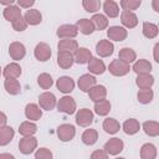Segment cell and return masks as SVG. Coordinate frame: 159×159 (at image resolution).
Here are the masks:
<instances>
[{"label":"cell","instance_id":"obj_4","mask_svg":"<svg viewBox=\"0 0 159 159\" xmlns=\"http://www.w3.org/2000/svg\"><path fill=\"white\" fill-rule=\"evenodd\" d=\"M123 147H124V144H123V140L122 139H119V138H112V139H109L104 144L103 150L108 155H117V154H119L123 150Z\"/></svg>","mask_w":159,"mask_h":159},{"label":"cell","instance_id":"obj_3","mask_svg":"<svg viewBox=\"0 0 159 159\" xmlns=\"http://www.w3.org/2000/svg\"><path fill=\"white\" fill-rule=\"evenodd\" d=\"M57 109H58V112H62L66 114H73L76 111V102L72 97L65 96V97L60 98V101L57 103Z\"/></svg>","mask_w":159,"mask_h":159},{"label":"cell","instance_id":"obj_54","mask_svg":"<svg viewBox=\"0 0 159 159\" xmlns=\"http://www.w3.org/2000/svg\"><path fill=\"white\" fill-rule=\"evenodd\" d=\"M0 73H1V68H0Z\"/></svg>","mask_w":159,"mask_h":159},{"label":"cell","instance_id":"obj_12","mask_svg":"<svg viewBox=\"0 0 159 159\" xmlns=\"http://www.w3.org/2000/svg\"><path fill=\"white\" fill-rule=\"evenodd\" d=\"M77 34H78V30H77L76 25L66 24V25H61L57 29V36L61 37V39H72Z\"/></svg>","mask_w":159,"mask_h":159},{"label":"cell","instance_id":"obj_37","mask_svg":"<svg viewBox=\"0 0 159 159\" xmlns=\"http://www.w3.org/2000/svg\"><path fill=\"white\" fill-rule=\"evenodd\" d=\"M120 125H119V122L114 118H107L104 119L103 122V129L106 133H109V134H114L119 130Z\"/></svg>","mask_w":159,"mask_h":159},{"label":"cell","instance_id":"obj_50","mask_svg":"<svg viewBox=\"0 0 159 159\" xmlns=\"http://www.w3.org/2000/svg\"><path fill=\"white\" fill-rule=\"evenodd\" d=\"M158 50H159V43H157L154 46V60L157 62H159V57H158Z\"/></svg>","mask_w":159,"mask_h":159},{"label":"cell","instance_id":"obj_5","mask_svg":"<svg viewBox=\"0 0 159 159\" xmlns=\"http://www.w3.org/2000/svg\"><path fill=\"white\" fill-rule=\"evenodd\" d=\"M93 122V113L87 108H82L76 113V123L80 127H88Z\"/></svg>","mask_w":159,"mask_h":159},{"label":"cell","instance_id":"obj_8","mask_svg":"<svg viewBox=\"0 0 159 159\" xmlns=\"http://www.w3.org/2000/svg\"><path fill=\"white\" fill-rule=\"evenodd\" d=\"M34 55L39 61L45 62V61L50 60V57H51V47L45 42H39L35 47Z\"/></svg>","mask_w":159,"mask_h":159},{"label":"cell","instance_id":"obj_42","mask_svg":"<svg viewBox=\"0 0 159 159\" xmlns=\"http://www.w3.org/2000/svg\"><path fill=\"white\" fill-rule=\"evenodd\" d=\"M37 83L42 89H48L53 84V81H52V77L48 73H41L37 77Z\"/></svg>","mask_w":159,"mask_h":159},{"label":"cell","instance_id":"obj_1","mask_svg":"<svg viewBox=\"0 0 159 159\" xmlns=\"http://www.w3.org/2000/svg\"><path fill=\"white\" fill-rule=\"evenodd\" d=\"M108 70H109V72H111L113 76H118V77H119V76H125V75L129 72L130 67H129V63H128V62H125V61L118 58V60H113V61L109 63Z\"/></svg>","mask_w":159,"mask_h":159},{"label":"cell","instance_id":"obj_35","mask_svg":"<svg viewBox=\"0 0 159 159\" xmlns=\"http://www.w3.org/2000/svg\"><path fill=\"white\" fill-rule=\"evenodd\" d=\"M157 149L152 143H147L140 148V158L142 159H155Z\"/></svg>","mask_w":159,"mask_h":159},{"label":"cell","instance_id":"obj_22","mask_svg":"<svg viewBox=\"0 0 159 159\" xmlns=\"http://www.w3.org/2000/svg\"><path fill=\"white\" fill-rule=\"evenodd\" d=\"M24 19L26 20L27 25H29V24H30V25H39V24L42 21V15H41V12H40L39 10L31 9V10H27V11H26Z\"/></svg>","mask_w":159,"mask_h":159},{"label":"cell","instance_id":"obj_47","mask_svg":"<svg viewBox=\"0 0 159 159\" xmlns=\"http://www.w3.org/2000/svg\"><path fill=\"white\" fill-rule=\"evenodd\" d=\"M107 157H108V154L104 150H96L91 154L92 159H107Z\"/></svg>","mask_w":159,"mask_h":159},{"label":"cell","instance_id":"obj_23","mask_svg":"<svg viewBox=\"0 0 159 159\" xmlns=\"http://www.w3.org/2000/svg\"><path fill=\"white\" fill-rule=\"evenodd\" d=\"M135 83L139 88H150L154 83V77L150 73H140L138 75Z\"/></svg>","mask_w":159,"mask_h":159},{"label":"cell","instance_id":"obj_15","mask_svg":"<svg viewBox=\"0 0 159 159\" xmlns=\"http://www.w3.org/2000/svg\"><path fill=\"white\" fill-rule=\"evenodd\" d=\"M57 88L62 92V93H70L73 91L75 88V82L71 77L68 76H62L57 80V83H56Z\"/></svg>","mask_w":159,"mask_h":159},{"label":"cell","instance_id":"obj_31","mask_svg":"<svg viewBox=\"0 0 159 159\" xmlns=\"http://www.w3.org/2000/svg\"><path fill=\"white\" fill-rule=\"evenodd\" d=\"M77 26V30H80V32H82L83 35H89L94 31V27H93V24L91 20L88 19H81L77 21L76 24Z\"/></svg>","mask_w":159,"mask_h":159},{"label":"cell","instance_id":"obj_19","mask_svg":"<svg viewBox=\"0 0 159 159\" xmlns=\"http://www.w3.org/2000/svg\"><path fill=\"white\" fill-rule=\"evenodd\" d=\"M25 116L27 119L31 120H39L42 117V111L40 109V107L35 103H29L25 108Z\"/></svg>","mask_w":159,"mask_h":159},{"label":"cell","instance_id":"obj_48","mask_svg":"<svg viewBox=\"0 0 159 159\" xmlns=\"http://www.w3.org/2000/svg\"><path fill=\"white\" fill-rule=\"evenodd\" d=\"M17 2H19V5L21 6V7H31L32 5H34V2H35V0H17Z\"/></svg>","mask_w":159,"mask_h":159},{"label":"cell","instance_id":"obj_49","mask_svg":"<svg viewBox=\"0 0 159 159\" xmlns=\"http://www.w3.org/2000/svg\"><path fill=\"white\" fill-rule=\"evenodd\" d=\"M6 122H7V118H6L5 113L0 112V128L5 127V125H6Z\"/></svg>","mask_w":159,"mask_h":159},{"label":"cell","instance_id":"obj_43","mask_svg":"<svg viewBox=\"0 0 159 159\" xmlns=\"http://www.w3.org/2000/svg\"><path fill=\"white\" fill-rule=\"evenodd\" d=\"M82 6L88 12H96L101 7V0H82Z\"/></svg>","mask_w":159,"mask_h":159},{"label":"cell","instance_id":"obj_21","mask_svg":"<svg viewBox=\"0 0 159 159\" xmlns=\"http://www.w3.org/2000/svg\"><path fill=\"white\" fill-rule=\"evenodd\" d=\"M2 75H4L5 78H17V77H20V75H21V67H20L17 63H15V62L9 63V65L4 68Z\"/></svg>","mask_w":159,"mask_h":159},{"label":"cell","instance_id":"obj_10","mask_svg":"<svg viewBox=\"0 0 159 159\" xmlns=\"http://www.w3.org/2000/svg\"><path fill=\"white\" fill-rule=\"evenodd\" d=\"M127 35H128L127 30L122 26H111L107 30V36L109 37V40L113 41H123L125 40Z\"/></svg>","mask_w":159,"mask_h":159},{"label":"cell","instance_id":"obj_24","mask_svg":"<svg viewBox=\"0 0 159 159\" xmlns=\"http://www.w3.org/2000/svg\"><path fill=\"white\" fill-rule=\"evenodd\" d=\"M4 87L7 93L14 94V96H16L21 92V86L16 78H6L4 82Z\"/></svg>","mask_w":159,"mask_h":159},{"label":"cell","instance_id":"obj_13","mask_svg":"<svg viewBox=\"0 0 159 159\" xmlns=\"http://www.w3.org/2000/svg\"><path fill=\"white\" fill-rule=\"evenodd\" d=\"M114 46L111 41L108 40H101L97 45H96V51L101 57H108L113 53Z\"/></svg>","mask_w":159,"mask_h":159},{"label":"cell","instance_id":"obj_17","mask_svg":"<svg viewBox=\"0 0 159 159\" xmlns=\"http://www.w3.org/2000/svg\"><path fill=\"white\" fill-rule=\"evenodd\" d=\"M73 57H75V62H77V63H80V65H84V63H87V62L91 60L92 53H91V51H89L88 48H86V47H80V48H77V50L75 51Z\"/></svg>","mask_w":159,"mask_h":159},{"label":"cell","instance_id":"obj_18","mask_svg":"<svg viewBox=\"0 0 159 159\" xmlns=\"http://www.w3.org/2000/svg\"><path fill=\"white\" fill-rule=\"evenodd\" d=\"M88 96H89V98H91L92 101L96 102V101H99V99L106 98V96H107V89H106V87L102 86V84H94L92 88H89Z\"/></svg>","mask_w":159,"mask_h":159},{"label":"cell","instance_id":"obj_16","mask_svg":"<svg viewBox=\"0 0 159 159\" xmlns=\"http://www.w3.org/2000/svg\"><path fill=\"white\" fill-rule=\"evenodd\" d=\"M94 84H96V78L92 75H89V73L82 75L78 78V87L83 92H88L89 88H92Z\"/></svg>","mask_w":159,"mask_h":159},{"label":"cell","instance_id":"obj_32","mask_svg":"<svg viewBox=\"0 0 159 159\" xmlns=\"http://www.w3.org/2000/svg\"><path fill=\"white\" fill-rule=\"evenodd\" d=\"M57 47H58V51H70V52H72V51H76L78 48V43H77L76 40L62 39L58 42Z\"/></svg>","mask_w":159,"mask_h":159},{"label":"cell","instance_id":"obj_41","mask_svg":"<svg viewBox=\"0 0 159 159\" xmlns=\"http://www.w3.org/2000/svg\"><path fill=\"white\" fill-rule=\"evenodd\" d=\"M118 56H119L120 60H123V61H125V62H128V63L135 61V58H137V55H135L134 50H132V48H129V47L122 48V50L119 51V55H118Z\"/></svg>","mask_w":159,"mask_h":159},{"label":"cell","instance_id":"obj_7","mask_svg":"<svg viewBox=\"0 0 159 159\" xmlns=\"http://www.w3.org/2000/svg\"><path fill=\"white\" fill-rule=\"evenodd\" d=\"M75 134H76V129L72 124H61L57 128V135L62 142H70L71 139H73Z\"/></svg>","mask_w":159,"mask_h":159},{"label":"cell","instance_id":"obj_52","mask_svg":"<svg viewBox=\"0 0 159 159\" xmlns=\"http://www.w3.org/2000/svg\"><path fill=\"white\" fill-rule=\"evenodd\" d=\"M14 1L15 0H0V4H2V5H11Z\"/></svg>","mask_w":159,"mask_h":159},{"label":"cell","instance_id":"obj_45","mask_svg":"<svg viewBox=\"0 0 159 159\" xmlns=\"http://www.w3.org/2000/svg\"><path fill=\"white\" fill-rule=\"evenodd\" d=\"M11 24H12V29H14L15 31H24V30H26V27H27V22H26V20H25L22 16L17 17V19L14 20Z\"/></svg>","mask_w":159,"mask_h":159},{"label":"cell","instance_id":"obj_39","mask_svg":"<svg viewBox=\"0 0 159 159\" xmlns=\"http://www.w3.org/2000/svg\"><path fill=\"white\" fill-rule=\"evenodd\" d=\"M154 97V93L150 88H140V91L138 92V101L142 104H148L152 102Z\"/></svg>","mask_w":159,"mask_h":159},{"label":"cell","instance_id":"obj_11","mask_svg":"<svg viewBox=\"0 0 159 159\" xmlns=\"http://www.w3.org/2000/svg\"><path fill=\"white\" fill-rule=\"evenodd\" d=\"M9 53L11 56L12 60L15 61H19L21 58H24L25 53H26V50H25V46L21 43V42H11L10 46H9Z\"/></svg>","mask_w":159,"mask_h":159},{"label":"cell","instance_id":"obj_38","mask_svg":"<svg viewBox=\"0 0 159 159\" xmlns=\"http://www.w3.org/2000/svg\"><path fill=\"white\" fill-rule=\"evenodd\" d=\"M37 130V127L32 122H22L19 127V132L21 135H34Z\"/></svg>","mask_w":159,"mask_h":159},{"label":"cell","instance_id":"obj_30","mask_svg":"<svg viewBox=\"0 0 159 159\" xmlns=\"http://www.w3.org/2000/svg\"><path fill=\"white\" fill-rule=\"evenodd\" d=\"M14 134H15V132L11 127L5 125V127L0 128V145H7L12 140Z\"/></svg>","mask_w":159,"mask_h":159},{"label":"cell","instance_id":"obj_9","mask_svg":"<svg viewBox=\"0 0 159 159\" xmlns=\"http://www.w3.org/2000/svg\"><path fill=\"white\" fill-rule=\"evenodd\" d=\"M75 62V57L72 55V52L70 51H58L57 53V65L63 68V70H67L70 68Z\"/></svg>","mask_w":159,"mask_h":159},{"label":"cell","instance_id":"obj_2","mask_svg":"<svg viewBox=\"0 0 159 159\" xmlns=\"http://www.w3.org/2000/svg\"><path fill=\"white\" fill-rule=\"evenodd\" d=\"M37 147V140L36 138H34L32 135H25L22 139H20L19 142V149L22 154L27 155L31 154Z\"/></svg>","mask_w":159,"mask_h":159},{"label":"cell","instance_id":"obj_29","mask_svg":"<svg viewBox=\"0 0 159 159\" xmlns=\"http://www.w3.org/2000/svg\"><path fill=\"white\" fill-rule=\"evenodd\" d=\"M139 128H140V124H139V122H138L137 119H134V118H129V119H127V120L123 123V130H124L125 134H129V135L135 134V133L139 130Z\"/></svg>","mask_w":159,"mask_h":159},{"label":"cell","instance_id":"obj_36","mask_svg":"<svg viewBox=\"0 0 159 159\" xmlns=\"http://www.w3.org/2000/svg\"><path fill=\"white\" fill-rule=\"evenodd\" d=\"M91 21H92V24H93V27H94V30H104L107 26H108V20H107V17L104 16V15H102V14H96V15H93L92 16V19H91Z\"/></svg>","mask_w":159,"mask_h":159},{"label":"cell","instance_id":"obj_46","mask_svg":"<svg viewBox=\"0 0 159 159\" xmlns=\"http://www.w3.org/2000/svg\"><path fill=\"white\" fill-rule=\"evenodd\" d=\"M53 155L51 153L50 149L47 148H40L36 153H35V158L36 159H51Z\"/></svg>","mask_w":159,"mask_h":159},{"label":"cell","instance_id":"obj_28","mask_svg":"<svg viewBox=\"0 0 159 159\" xmlns=\"http://www.w3.org/2000/svg\"><path fill=\"white\" fill-rule=\"evenodd\" d=\"M111 111V103L107 99H99L94 102V112L98 116H107Z\"/></svg>","mask_w":159,"mask_h":159},{"label":"cell","instance_id":"obj_40","mask_svg":"<svg viewBox=\"0 0 159 159\" xmlns=\"http://www.w3.org/2000/svg\"><path fill=\"white\" fill-rule=\"evenodd\" d=\"M143 35L147 39H154L158 35V26L152 22H144L143 24Z\"/></svg>","mask_w":159,"mask_h":159},{"label":"cell","instance_id":"obj_27","mask_svg":"<svg viewBox=\"0 0 159 159\" xmlns=\"http://www.w3.org/2000/svg\"><path fill=\"white\" fill-rule=\"evenodd\" d=\"M133 71L137 73V75H140V73H150L152 71V63L147 60H138L134 65H133Z\"/></svg>","mask_w":159,"mask_h":159},{"label":"cell","instance_id":"obj_44","mask_svg":"<svg viewBox=\"0 0 159 159\" xmlns=\"http://www.w3.org/2000/svg\"><path fill=\"white\" fill-rule=\"evenodd\" d=\"M142 4V0H120V6L124 9V10H129V11H133V10H137Z\"/></svg>","mask_w":159,"mask_h":159},{"label":"cell","instance_id":"obj_6","mask_svg":"<svg viewBox=\"0 0 159 159\" xmlns=\"http://www.w3.org/2000/svg\"><path fill=\"white\" fill-rule=\"evenodd\" d=\"M39 103H40V107L42 109H46V111H51L55 108L56 106V97L53 93L51 92H43L40 94L39 97Z\"/></svg>","mask_w":159,"mask_h":159},{"label":"cell","instance_id":"obj_25","mask_svg":"<svg viewBox=\"0 0 159 159\" xmlns=\"http://www.w3.org/2000/svg\"><path fill=\"white\" fill-rule=\"evenodd\" d=\"M20 16H21V10H20L19 6L7 5V6L5 7V10H4V17H5L7 21H10V22H12L14 20H16V19L20 17Z\"/></svg>","mask_w":159,"mask_h":159},{"label":"cell","instance_id":"obj_53","mask_svg":"<svg viewBox=\"0 0 159 159\" xmlns=\"http://www.w3.org/2000/svg\"><path fill=\"white\" fill-rule=\"evenodd\" d=\"M0 158H10V159H14V155L12 154H9V153H5V154H0Z\"/></svg>","mask_w":159,"mask_h":159},{"label":"cell","instance_id":"obj_33","mask_svg":"<svg viewBox=\"0 0 159 159\" xmlns=\"http://www.w3.org/2000/svg\"><path fill=\"white\" fill-rule=\"evenodd\" d=\"M143 129L149 137L159 135V123L155 120H147L143 123Z\"/></svg>","mask_w":159,"mask_h":159},{"label":"cell","instance_id":"obj_20","mask_svg":"<svg viewBox=\"0 0 159 159\" xmlns=\"http://www.w3.org/2000/svg\"><path fill=\"white\" fill-rule=\"evenodd\" d=\"M88 70L94 75H102L106 71V66L102 60L97 57H91V60L88 61Z\"/></svg>","mask_w":159,"mask_h":159},{"label":"cell","instance_id":"obj_51","mask_svg":"<svg viewBox=\"0 0 159 159\" xmlns=\"http://www.w3.org/2000/svg\"><path fill=\"white\" fill-rule=\"evenodd\" d=\"M158 2H159V0H153V9H154V11H159V6H158Z\"/></svg>","mask_w":159,"mask_h":159},{"label":"cell","instance_id":"obj_26","mask_svg":"<svg viewBox=\"0 0 159 159\" xmlns=\"http://www.w3.org/2000/svg\"><path fill=\"white\" fill-rule=\"evenodd\" d=\"M103 10L109 17H117L119 15V6L113 0H106L103 4Z\"/></svg>","mask_w":159,"mask_h":159},{"label":"cell","instance_id":"obj_14","mask_svg":"<svg viewBox=\"0 0 159 159\" xmlns=\"http://www.w3.org/2000/svg\"><path fill=\"white\" fill-rule=\"evenodd\" d=\"M120 21L128 29H133V27H135L138 25L137 15L133 11H129V10H123V12L120 14Z\"/></svg>","mask_w":159,"mask_h":159},{"label":"cell","instance_id":"obj_34","mask_svg":"<svg viewBox=\"0 0 159 159\" xmlns=\"http://www.w3.org/2000/svg\"><path fill=\"white\" fill-rule=\"evenodd\" d=\"M81 139H82V142L86 145H93L97 142V139H98V133H97L96 129H91V128L89 129H86L83 132Z\"/></svg>","mask_w":159,"mask_h":159}]
</instances>
